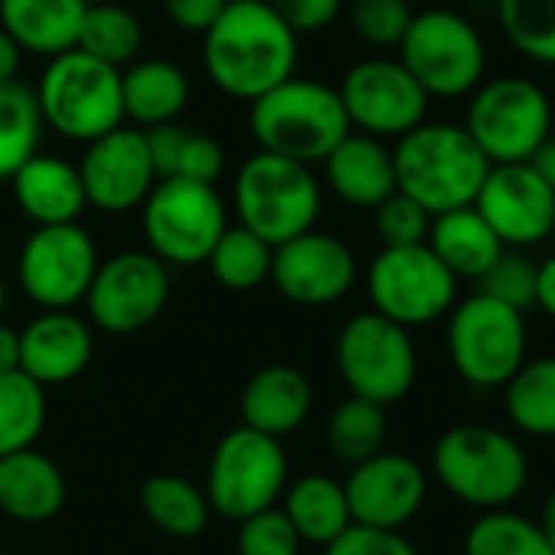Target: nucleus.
<instances>
[{"label": "nucleus", "mask_w": 555, "mask_h": 555, "mask_svg": "<svg viewBox=\"0 0 555 555\" xmlns=\"http://www.w3.org/2000/svg\"><path fill=\"white\" fill-rule=\"evenodd\" d=\"M202 65L221 94L254 104L296 75L299 36L270 0H231L202 36Z\"/></svg>", "instance_id": "f257e3e1"}, {"label": "nucleus", "mask_w": 555, "mask_h": 555, "mask_svg": "<svg viewBox=\"0 0 555 555\" xmlns=\"http://www.w3.org/2000/svg\"><path fill=\"white\" fill-rule=\"evenodd\" d=\"M397 192L420 202L433 218L468 208L491 172V159L465 124H420L393 146Z\"/></svg>", "instance_id": "f03ea898"}, {"label": "nucleus", "mask_w": 555, "mask_h": 555, "mask_svg": "<svg viewBox=\"0 0 555 555\" xmlns=\"http://www.w3.org/2000/svg\"><path fill=\"white\" fill-rule=\"evenodd\" d=\"M436 481L475 511L511 507L530 481V459L524 446L485 423H462L439 436L433 449Z\"/></svg>", "instance_id": "7ed1b4c3"}, {"label": "nucleus", "mask_w": 555, "mask_h": 555, "mask_svg": "<svg viewBox=\"0 0 555 555\" xmlns=\"http://www.w3.org/2000/svg\"><path fill=\"white\" fill-rule=\"evenodd\" d=\"M250 137L263 153L296 163H325V156L351 133L338 88L315 78H286L250 104Z\"/></svg>", "instance_id": "20e7f679"}, {"label": "nucleus", "mask_w": 555, "mask_h": 555, "mask_svg": "<svg viewBox=\"0 0 555 555\" xmlns=\"http://www.w3.org/2000/svg\"><path fill=\"white\" fill-rule=\"evenodd\" d=\"M42 124L72 143H91L127 124L124 114V72L68 49L46 59V68L33 88Z\"/></svg>", "instance_id": "39448f33"}, {"label": "nucleus", "mask_w": 555, "mask_h": 555, "mask_svg": "<svg viewBox=\"0 0 555 555\" xmlns=\"http://www.w3.org/2000/svg\"><path fill=\"white\" fill-rule=\"evenodd\" d=\"M322 211V185L312 166L276 156L254 153L241 163L234 176V215L237 224L280 247L315 228Z\"/></svg>", "instance_id": "423d86ee"}, {"label": "nucleus", "mask_w": 555, "mask_h": 555, "mask_svg": "<svg viewBox=\"0 0 555 555\" xmlns=\"http://www.w3.org/2000/svg\"><path fill=\"white\" fill-rule=\"evenodd\" d=\"M527 322L514 306L475 293L449 312V358L455 374L478 387L498 390L514 380V374L527 364Z\"/></svg>", "instance_id": "0eeeda50"}, {"label": "nucleus", "mask_w": 555, "mask_h": 555, "mask_svg": "<svg viewBox=\"0 0 555 555\" xmlns=\"http://www.w3.org/2000/svg\"><path fill=\"white\" fill-rule=\"evenodd\" d=\"M553 101L543 85L524 75H501L475 88L465 130L491 166L530 163L553 137Z\"/></svg>", "instance_id": "6e6552de"}, {"label": "nucleus", "mask_w": 555, "mask_h": 555, "mask_svg": "<svg viewBox=\"0 0 555 555\" xmlns=\"http://www.w3.org/2000/svg\"><path fill=\"white\" fill-rule=\"evenodd\" d=\"M140 228L146 250L166 267H198L208 263L231 224L228 205L215 185L159 179L140 205Z\"/></svg>", "instance_id": "1a4fd4ad"}, {"label": "nucleus", "mask_w": 555, "mask_h": 555, "mask_svg": "<svg viewBox=\"0 0 555 555\" xmlns=\"http://www.w3.org/2000/svg\"><path fill=\"white\" fill-rule=\"evenodd\" d=\"M400 62L423 85L429 98H465L485 81L488 46L478 26L446 7H433L413 16L403 42Z\"/></svg>", "instance_id": "9d476101"}, {"label": "nucleus", "mask_w": 555, "mask_h": 555, "mask_svg": "<svg viewBox=\"0 0 555 555\" xmlns=\"http://www.w3.org/2000/svg\"><path fill=\"white\" fill-rule=\"evenodd\" d=\"M286 478L289 462L280 439L237 426L211 452L205 498L215 514L241 524L276 507V501L286 494Z\"/></svg>", "instance_id": "9b49d317"}, {"label": "nucleus", "mask_w": 555, "mask_h": 555, "mask_svg": "<svg viewBox=\"0 0 555 555\" xmlns=\"http://www.w3.org/2000/svg\"><path fill=\"white\" fill-rule=\"evenodd\" d=\"M335 361L351 397L371 400L377 406L400 403L413 390L420 374L410 328L384 319L374 309L354 315L341 328Z\"/></svg>", "instance_id": "f8f14e48"}, {"label": "nucleus", "mask_w": 555, "mask_h": 555, "mask_svg": "<svg viewBox=\"0 0 555 555\" xmlns=\"http://www.w3.org/2000/svg\"><path fill=\"white\" fill-rule=\"evenodd\" d=\"M367 296L384 319L403 328H420L455 309L459 280L429 244L384 247L367 267Z\"/></svg>", "instance_id": "ddd939ff"}, {"label": "nucleus", "mask_w": 555, "mask_h": 555, "mask_svg": "<svg viewBox=\"0 0 555 555\" xmlns=\"http://www.w3.org/2000/svg\"><path fill=\"white\" fill-rule=\"evenodd\" d=\"M101 267L94 237L75 224L36 228L16 257L20 289L46 312H65L85 302L88 286Z\"/></svg>", "instance_id": "4468645a"}, {"label": "nucleus", "mask_w": 555, "mask_h": 555, "mask_svg": "<svg viewBox=\"0 0 555 555\" xmlns=\"http://www.w3.org/2000/svg\"><path fill=\"white\" fill-rule=\"evenodd\" d=\"M172 293L169 267L150 250H120L101 260L85 309L88 319L111 335H133L153 325Z\"/></svg>", "instance_id": "2eb2a0df"}, {"label": "nucleus", "mask_w": 555, "mask_h": 555, "mask_svg": "<svg viewBox=\"0 0 555 555\" xmlns=\"http://www.w3.org/2000/svg\"><path fill=\"white\" fill-rule=\"evenodd\" d=\"M338 94L351 130L377 140H400L420 124H426L433 101L400 59L354 62L345 72Z\"/></svg>", "instance_id": "dca6fc26"}, {"label": "nucleus", "mask_w": 555, "mask_h": 555, "mask_svg": "<svg viewBox=\"0 0 555 555\" xmlns=\"http://www.w3.org/2000/svg\"><path fill=\"white\" fill-rule=\"evenodd\" d=\"M78 176L88 208H98L104 215L140 208L159 182L146 133L130 124L104 133L101 140H91L81 153Z\"/></svg>", "instance_id": "f3484780"}, {"label": "nucleus", "mask_w": 555, "mask_h": 555, "mask_svg": "<svg viewBox=\"0 0 555 555\" xmlns=\"http://www.w3.org/2000/svg\"><path fill=\"white\" fill-rule=\"evenodd\" d=\"M270 280L283 299L319 309L341 302L351 293L358 280V260L345 241L312 228L273 247Z\"/></svg>", "instance_id": "a211bd4d"}, {"label": "nucleus", "mask_w": 555, "mask_h": 555, "mask_svg": "<svg viewBox=\"0 0 555 555\" xmlns=\"http://www.w3.org/2000/svg\"><path fill=\"white\" fill-rule=\"evenodd\" d=\"M475 208L504 247H533L555 231V192L533 163L491 166Z\"/></svg>", "instance_id": "6ab92c4d"}, {"label": "nucleus", "mask_w": 555, "mask_h": 555, "mask_svg": "<svg viewBox=\"0 0 555 555\" xmlns=\"http://www.w3.org/2000/svg\"><path fill=\"white\" fill-rule=\"evenodd\" d=\"M426 472L416 459L400 452H377L374 459L351 465L345 481L351 520L374 530H403L426 504Z\"/></svg>", "instance_id": "aec40b11"}, {"label": "nucleus", "mask_w": 555, "mask_h": 555, "mask_svg": "<svg viewBox=\"0 0 555 555\" xmlns=\"http://www.w3.org/2000/svg\"><path fill=\"white\" fill-rule=\"evenodd\" d=\"M20 371L39 387H59L75 380L94 351V338L85 319L65 312H42L20 332Z\"/></svg>", "instance_id": "412c9836"}, {"label": "nucleus", "mask_w": 555, "mask_h": 555, "mask_svg": "<svg viewBox=\"0 0 555 555\" xmlns=\"http://www.w3.org/2000/svg\"><path fill=\"white\" fill-rule=\"evenodd\" d=\"M10 192L16 208L36 224H75L88 208L78 163H68L52 153H33L13 176Z\"/></svg>", "instance_id": "4be33fe9"}, {"label": "nucleus", "mask_w": 555, "mask_h": 555, "mask_svg": "<svg viewBox=\"0 0 555 555\" xmlns=\"http://www.w3.org/2000/svg\"><path fill=\"white\" fill-rule=\"evenodd\" d=\"M325 182L328 189L351 208L374 211L397 192V166L393 150L384 140L351 130L328 156H325Z\"/></svg>", "instance_id": "5701e85b"}, {"label": "nucleus", "mask_w": 555, "mask_h": 555, "mask_svg": "<svg viewBox=\"0 0 555 555\" xmlns=\"http://www.w3.org/2000/svg\"><path fill=\"white\" fill-rule=\"evenodd\" d=\"M312 413V384L293 364H270L257 371L241 393V420L247 429L283 439L296 433Z\"/></svg>", "instance_id": "b1692460"}, {"label": "nucleus", "mask_w": 555, "mask_h": 555, "mask_svg": "<svg viewBox=\"0 0 555 555\" xmlns=\"http://www.w3.org/2000/svg\"><path fill=\"white\" fill-rule=\"evenodd\" d=\"M68 498L62 468L36 452L23 449L0 459V514L16 524H49L62 514Z\"/></svg>", "instance_id": "393cba45"}, {"label": "nucleus", "mask_w": 555, "mask_h": 555, "mask_svg": "<svg viewBox=\"0 0 555 555\" xmlns=\"http://www.w3.org/2000/svg\"><path fill=\"white\" fill-rule=\"evenodd\" d=\"M85 0H0V29L26 52L55 59L78 49Z\"/></svg>", "instance_id": "a878e982"}, {"label": "nucleus", "mask_w": 555, "mask_h": 555, "mask_svg": "<svg viewBox=\"0 0 555 555\" xmlns=\"http://www.w3.org/2000/svg\"><path fill=\"white\" fill-rule=\"evenodd\" d=\"M192 81L182 65L169 59H137L124 68V114L127 124L153 130L176 124L189 107Z\"/></svg>", "instance_id": "bb28decb"}, {"label": "nucleus", "mask_w": 555, "mask_h": 555, "mask_svg": "<svg viewBox=\"0 0 555 555\" xmlns=\"http://www.w3.org/2000/svg\"><path fill=\"white\" fill-rule=\"evenodd\" d=\"M426 244L452 270L455 280H478V283L494 267V260L507 250L475 205L436 215Z\"/></svg>", "instance_id": "cd10ccee"}, {"label": "nucleus", "mask_w": 555, "mask_h": 555, "mask_svg": "<svg viewBox=\"0 0 555 555\" xmlns=\"http://www.w3.org/2000/svg\"><path fill=\"white\" fill-rule=\"evenodd\" d=\"M150 143V156L159 179H189L215 185L224 176L228 156L224 146L202 130H192L185 124H163L153 130H143Z\"/></svg>", "instance_id": "c85d7f7f"}, {"label": "nucleus", "mask_w": 555, "mask_h": 555, "mask_svg": "<svg viewBox=\"0 0 555 555\" xmlns=\"http://www.w3.org/2000/svg\"><path fill=\"white\" fill-rule=\"evenodd\" d=\"M283 514L296 527L299 540L312 546L335 543L354 524L345 485L328 475H306L293 481L283 494Z\"/></svg>", "instance_id": "c756f323"}, {"label": "nucleus", "mask_w": 555, "mask_h": 555, "mask_svg": "<svg viewBox=\"0 0 555 555\" xmlns=\"http://www.w3.org/2000/svg\"><path fill=\"white\" fill-rule=\"evenodd\" d=\"M146 520L172 540H195L208 527V498L179 475H153L140 488Z\"/></svg>", "instance_id": "7c9ffc66"}, {"label": "nucleus", "mask_w": 555, "mask_h": 555, "mask_svg": "<svg viewBox=\"0 0 555 555\" xmlns=\"http://www.w3.org/2000/svg\"><path fill=\"white\" fill-rule=\"evenodd\" d=\"M504 397L507 416L520 433L555 439V358L527 361L504 387Z\"/></svg>", "instance_id": "2f4dec72"}, {"label": "nucleus", "mask_w": 555, "mask_h": 555, "mask_svg": "<svg viewBox=\"0 0 555 555\" xmlns=\"http://www.w3.org/2000/svg\"><path fill=\"white\" fill-rule=\"evenodd\" d=\"M78 49L124 72L127 65H133L140 59V49H143V23L137 20L133 10L120 7L117 0L94 3V7L85 10Z\"/></svg>", "instance_id": "473e14b6"}, {"label": "nucleus", "mask_w": 555, "mask_h": 555, "mask_svg": "<svg viewBox=\"0 0 555 555\" xmlns=\"http://www.w3.org/2000/svg\"><path fill=\"white\" fill-rule=\"evenodd\" d=\"M42 114L36 104L33 88L13 81L0 88V182H10V176L39 153L42 140Z\"/></svg>", "instance_id": "72a5a7b5"}, {"label": "nucleus", "mask_w": 555, "mask_h": 555, "mask_svg": "<svg viewBox=\"0 0 555 555\" xmlns=\"http://www.w3.org/2000/svg\"><path fill=\"white\" fill-rule=\"evenodd\" d=\"M46 387L23 371L0 374V459L33 449L46 426Z\"/></svg>", "instance_id": "f704fd0d"}, {"label": "nucleus", "mask_w": 555, "mask_h": 555, "mask_svg": "<svg viewBox=\"0 0 555 555\" xmlns=\"http://www.w3.org/2000/svg\"><path fill=\"white\" fill-rule=\"evenodd\" d=\"M208 270L224 289H234V293L257 289L260 283L270 280L273 247L263 237H257L254 231L234 224L215 244V250L208 257Z\"/></svg>", "instance_id": "c9c22d12"}, {"label": "nucleus", "mask_w": 555, "mask_h": 555, "mask_svg": "<svg viewBox=\"0 0 555 555\" xmlns=\"http://www.w3.org/2000/svg\"><path fill=\"white\" fill-rule=\"evenodd\" d=\"M384 442H387V406H377L361 397H348L345 403L335 406L328 420V446L341 462L361 465L377 452H384Z\"/></svg>", "instance_id": "e433bc0d"}, {"label": "nucleus", "mask_w": 555, "mask_h": 555, "mask_svg": "<svg viewBox=\"0 0 555 555\" xmlns=\"http://www.w3.org/2000/svg\"><path fill=\"white\" fill-rule=\"evenodd\" d=\"M465 555H555L537 520L504 511H485L465 533Z\"/></svg>", "instance_id": "4c0bfd02"}, {"label": "nucleus", "mask_w": 555, "mask_h": 555, "mask_svg": "<svg viewBox=\"0 0 555 555\" xmlns=\"http://www.w3.org/2000/svg\"><path fill=\"white\" fill-rule=\"evenodd\" d=\"M507 42L530 62L555 68V0H494Z\"/></svg>", "instance_id": "58836bf2"}, {"label": "nucleus", "mask_w": 555, "mask_h": 555, "mask_svg": "<svg viewBox=\"0 0 555 555\" xmlns=\"http://www.w3.org/2000/svg\"><path fill=\"white\" fill-rule=\"evenodd\" d=\"M537 280H540V263L530 260L520 250H504L494 267L481 276V293L514 306L517 312H527L537 306Z\"/></svg>", "instance_id": "ea45409f"}, {"label": "nucleus", "mask_w": 555, "mask_h": 555, "mask_svg": "<svg viewBox=\"0 0 555 555\" xmlns=\"http://www.w3.org/2000/svg\"><path fill=\"white\" fill-rule=\"evenodd\" d=\"M433 215L403 192H393L374 208V231L384 247H416L429 241Z\"/></svg>", "instance_id": "a19ab883"}, {"label": "nucleus", "mask_w": 555, "mask_h": 555, "mask_svg": "<svg viewBox=\"0 0 555 555\" xmlns=\"http://www.w3.org/2000/svg\"><path fill=\"white\" fill-rule=\"evenodd\" d=\"M413 7L406 0H354L351 3V29L367 42V46H400L410 23H413Z\"/></svg>", "instance_id": "79ce46f5"}, {"label": "nucleus", "mask_w": 555, "mask_h": 555, "mask_svg": "<svg viewBox=\"0 0 555 555\" xmlns=\"http://www.w3.org/2000/svg\"><path fill=\"white\" fill-rule=\"evenodd\" d=\"M302 540L283 507L260 511L241 520L237 530V553L241 555H299Z\"/></svg>", "instance_id": "37998d69"}, {"label": "nucleus", "mask_w": 555, "mask_h": 555, "mask_svg": "<svg viewBox=\"0 0 555 555\" xmlns=\"http://www.w3.org/2000/svg\"><path fill=\"white\" fill-rule=\"evenodd\" d=\"M325 555H420V550L400 530H374L351 524L335 543L325 546Z\"/></svg>", "instance_id": "c03bdc74"}, {"label": "nucleus", "mask_w": 555, "mask_h": 555, "mask_svg": "<svg viewBox=\"0 0 555 555\" xmlns=\"http://www.w3.org/2000/svg\"><path fill=\"white\" fill-rule=\"evenodd\" d=\"M270 7L296 36H309L328 29L341 16L345 0H270Z\"/></svg>", "instance_id": "a18cd8bd"}, {"label": "nucleus", "mask_w": 555, "mask_h": 555, "mask_svg": "<svg viewBox=\"0 0 555 555\" xmlns=\"http://www.w3.org/2000/svg\"><path fill=\"white\" fill-rule=\"evenodd\" d=\"M166 20L182 29V33H198L205 36L211 29V23L224 13V7L231 0H159Z\"/></svg>", "instance_id": "49530a36"}, {"label": "nucleus", "mask_w": 555, "mask_h": 555, "mask_svg": "<svg viewBox=\"0 0 555 555\" xmlns=\"http://www.w3.org/2000/svg\"><path fill=\"white\" fill-rule=\"evenodd\" d=\"M20 65H23V49L0 29V88L16 81Z\"/></svg>", "instance_id": "de8ad7c7"}, {"label": "nucleus", "mask_w": 555, "mask_h": 555, "mask_svg": "<svg viewBox=\"0 0 555 555\" xmlns=\"http://www.w3.org/2000/svg\"><path fill=\"white\" fill-rule=\"evenodd\" d=\"M537 306L555 319V254L540 263V280H537Z\"/></svg>", "instance_id": "09e8293b"}, {"label": "nucleus", "mask_w": 555, "mask_h": 555, "mask_svg": "<svg viewBox=\"0 0 555 555\" xmlns=\"http://www.w3.org/2000/svg\"><path fill=\"white\" fill-rule=\"evenodd\" d=\"M20 332H13L10 325L0 322V374H13L20 371Z\"/></svg>", "instance_id": "8fccbe9b"}, {"label": "nucleus", "mask_w": 555, "mask_h": 555, "mask_svg": "<svg viewBox=\"0 0 555 555\" xmlns=\"http://www.w3.org/2000/svg\"><path fill=\"white\" fill-rule=\"evenodd\" d=\"M530 163H533V169L546 179V185L555 192V140L553 137L540 146V153H537Z\"/></svg>", "instance_id": "3c124183"}, {"label": "nucleus", "mask_w": 555, "mask_h": 555, "mask_svg": "<svg viewBox=\"0 0 555 555\" xmlns=\"http://www.w3.org/2000/svg\"><path fill=\"white\" fill-rule=\"evenodd\" d=\"M540 530H543V537H546V543H550V550L555 553V491L546 498V504H543V514H540Z\"/></svg>", "instance_id": "603ef678"}, {"label": "nucleus", "mask_w": 555, "mask_h": 555, "mask_svg": "<svg viewBox=\"0 0 555 555\" xmlns=\"http://www.w3.org/2000/svg\"><path fill=\"white\" fill-rule=\"evenodd\" d=\"M3 312H7V280L0 273V322H3Z\"/></svg>", "instance_id": "864d4df0"}, {"label": "nucleus", "mask_w": 555, "mask_h": 555, "mask_svg": "<svg viewBox=\"0 0 555 555\" xmlns=\"http://www.w3.org/2000/svg\"><path fill=\"white\" fill-rule=\"evenodd\" d=\"M88 7H94V3H111V0H85Z\"/></svg>", "instance_id": "5fc2aeb1"}, {"label": "nucleus", "mask_w": 555, "mask_h": 555, "mask_svg": "<svg viewBox=\"0 0 555 555\" xmlns=\"http://www.w3.org/2000/svg\"><path fill=\"white\" fill-rule=\"evenodd\" d=\"M553 140H555V117H553Z\"/></svg>", "instance_id": "6e6d98bb"}]
</instances>
